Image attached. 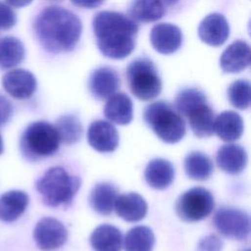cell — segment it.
<instances>
[{
	"mask_svg": "<svg viewBox=\"0 0 251 251\" xmlns=\"http://www.w3.org/2000/svg\"><path fill=\"white\" fill-rule=\"evenodd\" d=\"M33 30L46 51L58 54L75 47L80 38L82 25L76 15L66 8L48 6L36 16Z\"/></svg>",
	"mask_w": 251,
	"mask_h": 251,
	"instance_id": "6da1fadb",
	"label": "cell"
},
{
	"mask_svg": "<svg viewBox=\"0 0 251 251\" xmlns=\"http://www.w3.org/2000/svg\"><path fill=\"white\" fill-rule=\"evenodd\" d=\"M92 28L100 52L111 59H124L135 47L137 25L118 12L102 11L95 15Z\"/></svg>",
	"mask_w": 251,
	"mask_h": 251,
	"instance_id": "7a4b0ae2",
	"label": "cell"
},
{
	"mask_svg": "<svg viewBox=\"0 0 251 251\" xmlns=\"http://www.w3.org/2000/svg\"><path fill=\"white\" fill-rule=\"evenodd\" d=\"M80 178L70 175L62 167L50 168L37 180L35 186L45 205L68 206L80 187Z\"/></svg>",
	"mask_w": 251,
	"mask_h": 251,
	"instance_id": "3957f363",
	"label": "cell"
},
{
	"mask_svg": "<svg viewBox=\"0 0 251 251\" xmlns=\"http://www.w3.org/2000/svg\"><path fill=\"white\" fill-rule=\"evenodd\" d=\"M143 119L153 132L166 143H176L185 134V122L168 102L156 101L144 109Z\"/></svg>",
	"mask_w": 251,
	"mask_h": 251,
	"instance_id": "277c9868",
	"label": "cell"
},
{
	"mask_svg": "<svg viewBox=\"0 0 251 251\" xmlns=\"http://www.w3.org/2000/svg\"><path fill=\"white\" fill-rule=\"evenodd\" d=\"M59 144L60 139L55 126L43 121L28 125L20 140L22 154L29 161H38L54 155L59 149Z\"/></svg>",
	"mask_w": 251,
	"mask_h": 251,
	"instance_id": "5b68a950",
	"label": "cell"
},
{
	"mask_svg": "<svg viewBox=\"0 0 251 251\" xmlns=\"http://www.w3.org/2000/svg\"><path fill=\"white\" fill-rule=\"evenodd\" d=\"M126 79L131 93L138 99L148 101L156 98L162 90V81L153 62L137 58L126 68Z\"/></svg>",
	"mask_w": 251,
	"mask_h": 251,
	"instance_id": "8992f818",
	"label": "cell"
},
{
	"mask_svg": "<svg viewBox=\"0 0 251 251\" xmlns=\"http://www.w3.org/2000/svg\"><path fill=\"white\" fill-rule=\"evenodd\" d=\"M215 201L212 193L204 187H192L181 194L176 203V212L184 222H198L213 211Z\"/></svg>",
	"mask_w": 251,
	"mask_h": 251,
	"instance_id": "52a82bcc",
	"label": "cell"
},
{
	"mask_svg": "<svg viewBox=\"0 0 251 251\" xmlns=\"http://www.w3.org/2000/svg\"><path fill=\"white\" fill-rule=\"evenodd\" d=\"M214 225L218 231L227 238L244 240L249 236V216L242 210L229 207L220 208L214 216Z\"/></svg>",
	"mask_w": 251,
	"mask_h": 251,
	"instance_id": "ba28073f",
	"label": "cell"
},
{
	"mask_svg": "<svg viewBox=\"0 0 251 251\" xmlns=\"http://www.w3.org/2000/svg\"><path fill=\"white\" fill-rule=\"evenodd\" d=\"M33 238L39 249L51 251L65 244L68 239V230L57 219L44 217L37 222L33 230Z\"/></svg>",
	"mask_w": 251,
	"mask_h": 251,
	"instance_id": "9c48e42d",
	"label": "cell"
},
{
	"mask_svg": "<svg viewBox=\"0 0 251 251\" xmlns=\"http://www.w3.org/2000/svg\"><path fill=\"white\" fill-rule=\"evenodd\" d=\"M153 48L164 55L175 53L182 44V32L173 24L161 23L155 25L150 32Z\"/></svg>",
	"mask_w": 251,
	"mask_h": 251,
	"instance_id": "30bf717a",
	"label": "cell"
},
{
	"mask_svg": "<svg viewBox=\"0 0 251 251\" xmlns=\"http://www.w3.org/2000/svg\"><path fill=\"white\" fill-rule=\"evenodd\" d=\"M89 145L98 152H113L119 145V132L107 121L97 120L90 124L87 130Z\"/></svg>",
	"mask_w": 251,
	"mask_h": 251,
	"instance_id": "8fae6325",
	"label": "cell"
},
{
	"mask_svg": "<svg viewBox=\"0 0 251 251\" xmlns=\"http://www.w3.org/2000/svg\"><path fill=\"white\" fill-rule=\"evenodd\" d=\"M36 78L28 71L16 69L6 73L2 77L4 89L14 98H29L36 89Z\"/></svg>",
	"mask_w": 251,
	"mask_h": 251,
	"instance_id": "7c38bea8",
	"label": "cell"
},
{
	"mask_svg": "<svg viewBox=\"0 0 251 251\" xmlns=\"http://www.w3.org/2000/svg\"><path fill=\"white\" fill-rule=\"evenodd\" d=\"M198 35L206 44L220 46L228 38V23L222 14L212 13L200 23L198 26Z\"/></svg>",
	"mask_w": 251,
	"mask_h": 251,
	"instance_id": "4fadbf2b",
	"label": "cell"
},
{
	"mask_svg": "<svg viewBox=\"0 0 251 251\" xmlns=\"http://www.w3.org/2000/svg\"><path fill=\"white\" fill-rule=\"evenodd\" d=\"M120 82V76L114 69L101 67L91 73L88 86L93 97L103 100L117 92Z\"/></svg>",
	"mask_w": 251,
	"mask_h": 251,
	"instance_id": "5bb4252c",
	"label": "cell"
},
{
	"mask_svg": "<svg viewBox=\"0 0 251 251\" xmlns=\"http://www.w3.org/2000/svg\"><path fill=\"white\" fill-rule=\"evenodd\" d=\"M116 214L126 222L135 223L141 221L147 214L145 199L135 192L122 194L117 197L114 205Z\"/></svg>",
	"mask_w": 251,
	"mask_h": 251,
	"instance_id": "9a60e30c",
	"label": "cell"
},
{
	"mask_svg": "<svg viewBox=\"0 0 251 251\" xmlns=\"http://www.w3.org/2000/svg\"><path fill=\"white\" fill-rule=\"evenodd\" d=\"M250 64V47L243 40H236L229 44L223 52L220 66L225 73H239Z\"/></svg>",
	"mask_w": 251,
	"mask_h": 251,
	"instance_id": "2e32d148",
	"label": "cell"
},
{
	"mask_svg": "<svg viewBox=\"0 0 251 251\" xmlns=\"http://www.w3.org/2000/svg\"><path fill=\"white\" fill-rule=\"evenodd\" d=\"M216 161L218 167L230 175L241 173L247 164V153L245 149L238 144L223 145L217 153Z\"/></svg>",
	"mask_w": 251,
	"mask_h": 251,
	"instance_id": "e0dca14e",
	"label": "cell"
},
{
	"mask_svg": "<svg viewBox=\"0 0 251 251\" xmlns=\"http://www.w3.org/2000/svg\"><path fill=\"white\" fill-rule=\"evenodd\" d=\"M105 117L112 123L126 126L133 118V106L131 99L123 92L110 96L104 107Z\"/></svg>",
	"mask_w": 251,
	"mask_h": 251,
	"instance_id": "ac0fdd59",
	"label": "cell"
},
{
	"mask_svg": "<svg viewBox=\"0 0 251 251\" xmlns=\"http://www.w3.org/2000/svg\"><path fill=\"white\" fill-rule=\"evenodd\" d=\"M146 182L155 189H166L174 181L175 168L173 164L163 158L151 160L144 172Z\"/></svg>",
	"mask_w": 251,
	"mask_h": 251,
	"instance_id": "d6986e66",
	"label": "cell"
},
{
	"mask_svg": "<svg viewBox=\"0 0 251 251\" xmlns=\"http://www.w3.org/2000/svg\"><path fill=\"white\" fill-rule=\"evenodd\" d=\"M28 195L23 190H10L0 196V221L12 223L18 220L28 205Z\"/></svg>",
	"mask_w": 251,
	"mask_h": 251,
	"instance_id": "ffe728a7",
	"label": "cell"
},
{
	"mask_svg": "<svg viewBox=\"0 0 251 251\" xmlns=\"http://www.w3.org/2000/svg\"><path fill=\"white\" fill-rule=\"evenodd\" d=\"M90 243L95 251H121L123 235L118 227L105 224L94 228L90 235Z\"/></svg>",
	"mask_w": 251,
	"mask_h": 251,
	"instance_id": "44dd1931",
	"label": "cell"
},
{
	"mask_svg": "<svg viewBox=\"0 0 251 251\" xmlns=\"http://www.w3.org/2000/svg\"><path fill=\"white\" fill-rule=\"evenodd\" d=\"M189 126L198 137H209L214 132L215 115L207 102L201 103L187 112Z\"/></svg>",
	"mask_w": 251,
	"mask_h": 251,
	"instance_id": "7402d4cb",
	"label": "cell"
},
{
	"mask_svg": "<svg viewBox=\"0 0 251 251\" xmlns=\"http://www.w3.org/2000/svg\"><path fill=\"white\" fill-rule=\"evenodd\" d=\"M243 127L242 118L233 111L222 112L214 122V131L226 142L238 139L243 133Z\"/></svg>",
	"mask_w": 251,
	"mask_h": 251,
	"instance_id": "603a6c76",
	"label": "cell"
},
{
	"mask_svg": "<svg viewBox=\"0 0 251 251\" xmlns=\"http://www.w3.org/2000/svg\"><path fill=\"white\" fill-rule=\"evenodd\" d=\"M118 197L117 188L108 182L97 183L91 190L89 203L91 208L100 215L108 216L114 210Z\"/></svg>",
	"mask_w": 251,
	"mask_h": 251,
	"instance_id": "cb8c5ba5",
	"label": "cell"
},
{
	"mask_svg": "<svg viewBox=\"0 0 251 251\" xmlns=\"http://www.w3.org/2000/svg\"><path fill=\"white\" fill-rule=\"evenodd\" d=\"M184 171L191 179L205 180L213 174V162L206 154L193 151L187 154L184 159Z\"/></svg>",
	"mask_w": 251,
	"mask_h": 251,
	"instance_id": "d4e9b609",
	"label": "cell"
},
{
	"mask_svg": "<svg viewBox=\"0 0 251 251\" xmlns=\"http://www.w3.org/2000/svg\"><path fill=\"white\" fill-rule=\"evenodd\" d=\"M132 20L150 23L160 20L165 14V7L161 0H133L129 7Z\"/></svg>",
	"mask_w": 251,
	"mask_h": 251,
	"instance_id": "484cf974",
	"label": "cell"
},
{
	"mask_svg": "<svg viewBox=\"0 0 251 251\" xmlns=\"http://www.w3.org/2000/svg\"><path fill=\"white\" fill-rule=\"evenodd\" d=\"M25 46L13 36L0 38V68L11 69L18 66L25 58Z\"/></svg>",
	"mask_w": 251,
	"mask_h": 251,
	"instance_id": "4316f807",
	"label": "cell"
},
{
	"mask_svg": "<svg viewBox=\"0 0 251 251\" xmlns=\"http://www.w3.org/2000/svg\"><path fill=\"white\" fill-rule=\"evenodd\" d=\"M155 244V235L151 228L137 226L130 228L124 239L126 251H152Z\"/></svg>",
	"mask_w": 251,
	"mask_h": 251,
	"instance_id": "83f0119b",
	"label": "cell"
},
{
	"mask_svg": "<svg viewBox=\"0 0 251 251\" xmlns=\"http://www.w3.org/2000/svg\"><path fill=\"white\" fill-rule=\"evenodd\" d=\"M55 128L60 141L65 144H74L77 142L83 131L81 123L74 115L61 116L56 122Z\"/></svg>",
	"mask_w": 251,
	"mask_h": 251,
	"instance_id": "f1b7e54d",
	"label": "cell"
},
{
	"mask_svg": "<svg viewBox=\"0 0 251 251\" xmlns=\"http://www.w3.org/2000/svg\"><path fill=\"white\" fill-rule=\"evenodd\" d=\"M227 97L233 107L239 110L249 108L251 99L250 82L246 79H237L233 81L228 86Z\"/></svg>",
	"mask_w": 251,
	"mask_h": 251,
	"instance_id": "f546056e",
	"label": "cell"
},
{
	"mask_svg": "<svg viewBox=\"0 0 251 251\" xmlns=\"http://www.w3.org/2000/svg\"><path fill=\"white\" fill-rule=\"evenodd\" d=\"M205 102H207V98L201 90L197 88H185L177 94L175 102V109L180 115L185 116L189 110Z\"/></svg>",
	"mask_w": 251,
	"mask_h": 251,
	"instance_id": "4dcf8cb0",
	"label": "cell"
},
{
	"mask_svg": "<svg viewBox=\"0 0 251 251\" xmlns=\"http://www.w3.org/2000/svg\"><path fill=\"white\" fill-rule=\"evenodd\" d=\"M17 23V16L12 8L4 2H0V30L13 27Z\"/></svg>",
	"mask_w": 251,
	"mask_h": 251,
	"instance_id": "1f68e13d",
	"label": "cell"
},
{
	"mask_svg": "<svg viewBox=\"0 0 251 251\" xmlns=\"http://www.w3.org/2000/svg\"><path fill=\"white\" fill-rule=\"evenodd\" d=\"M223 247V241L217 235L209 234L199 241L196 251H222Z\"/></svg>",
	"mask_w": 251,
	"mask_h": 251,
	"instance_id": "d6a6232c",
	"label": "cell"
},
{
	"mask_svg": "<svg viewBox=\"0 0 251 251\" xmlns=\"http://www.w3.org/2000/svg\"><path fill=\"white\" fill-rule=\"evenodd\" d=\"M12 112L13 107L11 102L4 95L0 94V126L10 120Z\"/></svg>",
	"mask_w": 251,
	"mask_h": 251,
	"instance_id": "836d02e7",
	"label": "cell"
},
{
	"mask_svg": "<svg viewBox=\"0 0 251 251\" xmlns=\"http://www.w3.org/2000/svg\"><path fill=\"white\" fill-rule=\"evenodd\" d=\"M105 0H71V2L81 8H87V9H93L98 6H100Z\"/></svg>",
	"mask_w": 251,
	"mask_h": 251,
	"instance_id": "e575fe53",
	"label": "cell"
},
{
	"mask_svg": "<svg viewBox=\"0 0 251 251\" xmlns=\"http://www.w3.org/2000/svg\"><path fill=\"white\" fill-rule=\"evenodd\" d=\"M8 4H10L13 7L17 8H22L25 6H27L32 2V0H6Z\"/></svg>",
	"mask_w": 251,
	"mask_h": 251,
	"instance_id": "d590c367",
	"label": "cell"
},
{
	"mask_svg": "<svg viewBox=\"0 0 251 251\" xmlns=\"http://www.w3.org/2000/svg\"><path fill=\"white\" fill-rule=\"evenodd\" d=\"M164 4L168 5V6H172V5H176L179 0H162Z\"/></svg>",
	"mask_w": 251,
	"mask_h": 251,
	"instance_id": "8d00e7d4",
	"label": "cell"
},
{
	"mask_svg": "<svg viewBox=\"0 0 251 251\" xmlns=\"http://www.w3.org/2000/svg\"><path fill=\"white\" fill-rule=\"evenodd\" d=\"M4 151V144H3V139H2V136L0 134V155L3 153Z\"/></svg>",
	"mask_w": 251,
	"mask_h": 251,
	"instance_id": "74e56055",
	"label": "cell"
},
{
	"mask_svg": "<svg viewBox=\"0 0 251 251\" xmlns=\"http://www.w3.org/2000/svg\"><path fill=\"white\" fill-rule=\"evenodd\" d=\"M245 251H250V250H249V249H247V250H245Z\"/></svg>",
	"mask_w": 251,
	"mask_h": 251,
	"instance_id": "f35d334b",
	"label": "cell"
}]
</instances>
